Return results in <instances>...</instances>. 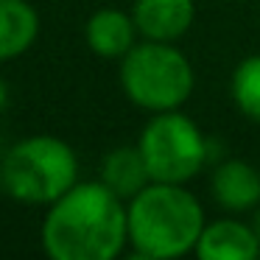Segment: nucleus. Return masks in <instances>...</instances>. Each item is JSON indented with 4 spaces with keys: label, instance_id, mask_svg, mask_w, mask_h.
Masks as SVG:
<instances>
[{
    "label": "nucleus",
    "instance_id": "nucleus-1",
    "mask_svg": "<svg viewBox=\"0 0 260 260\" xmlns=\"http://www.w3.org/2000/svg\"><path fill=\"white\" fill-rule=\"evenodd\" d=\"M126 241L129 213L104 182L73 185L42 221V243L53 260H112Z\"/></svg>",
    "mask_w": 260,
    "mask_h": 260
},
{
    "label": "nucleus",
    "instance_id": "nucleus-2",
    "mask_svg": "<svg viewBox=\"0 0 260 260\" xmlns=\"http://www.w3.org/2000/svg\"><path fill=\"white\" fill-rule=\"evenodd\" d=\"M129 241L140 257L165 260L196 249L204 230L202 204L174 182H148L129 199Z\"/></svg>",
    "mask_w": 260,
    "mask_h": 260
},
{
    "label": "nucleus",
    "instance_id": "nucleus-3",
    "mask_svg": "<svg viewBox=\"0 0 260 260\" xmlns=\"http://www.w3.org/2000/svg\"><path fill=\"white\" fill-rule=\"evenodd\" d=\"M73 148L51 135L20 140L3 159L0 179L12 199L25 204H53L76 185Z\"/></svg>",
    "mask_w": 260,
    "mask_h": 260
},
{
    "label": "nucleus",
    "instance_id": "nucleus-4",
    "mask_svg": "<svg viewBox=\"0 0 260 260\" xmlns=\"http://www.w3.org/2000/svg\"><path fill=\"white\" fill-rule=\"evenodd\" d=\"M120 84L129 101L151 112L179 109L193 92V68L171 42L146 40L120 59Z\"/></svg>",
    "mask_w": 260,
    "mask_h": 260
},
{
    "label": "nucleus",
    "instance_id": "nucleus-5",
    "mask_svg": "<svg viewBox=\"0 0 260 260\" xmlns=\"http://www.w3.org/2000/svg\"><path fill=\"white\" fill-rule=\"evenodd\" d=\"M140 154L151 182H182L193 179L207 162V140L202 129L179 109L157 112L140 135Z\"/></svg>",
    "mask_w": 260,
    "mask_h": 260
},
{
    "label": "nucleus",
    "instance_id": "nucleus-6",
    "mask_svg": "<svg viewBox=\"0 0 260 260\" xmlns=\"http://www.w3.org/2000/svg\"><path fill=\"white\" fill-rule=\"evenodd\" d=\"M193 0H135L132 17L146 40L176 42L193 23Z\"/></svg>",
    "mask_w": 260,
    "mask_h": 260
},
{
    "label": "nucleus",
    "instance_id": "nucleus-7",
    "mask_svg": "<svg viewBox=\"0 0 260 260\" xmlns=\"http://www.w3.org/2000/svg\"><path fill=\"white\" fill-rule=\"evenodd\" d=\"M193 252L202 260H252L260 254V241L252 224L221 218L213 224H204Z\"/></svg>",
    "mask_w": 260,
    "mask_h": 260
},
{
    "label": "nucleus",
    "instance_id": "nucleus-8",
    "mask_svg": "<svg viewBox=\"0 0 260 260\" xmlns=\"http://www.w3.org/2000/svg\"><path fill=\"white\" fill-rule=\"evenodd\" d=\"M135 34H137L135 17H129L120 9H98L87 20L84 28L90 51L104 59H123L135 48Z\"/></svg>",
    "mask_w": 260,
    "mask_h": 260
},
{
    "label": "nucleus",
    "instance_id": "nucleus-9",
    "mask_svg": "<svg viewBox=\"0 0 260 260\" xmlns=\"http://www.w3.org/2000/svg\"><path fill=\"white\" fill-rule=\"evenodd\" d=\"M213 199L224 210L243 213L260 202V174L243 159H226L213 171Z\"/></svg>",
    "mask_w": 260,
    "mask_h": 260
},
{
    "label": "nucleus",
    "instance_id": "nucleus-10",
    "mask_svg": "<svg viewBox=\"0 0 260 260\" xmlns=\"http://www.w3.org/2000/svg\"><path fill=\"white\" fill-rule=\"evenodd\" d=\"M101 182L120 199H135L143 187L151 182V174L146 168V159L140 154V146H120L104 157Z\"/></svg>",
    "mask_w": 260,
    "mask_h": 260
},
{
    "label": "nucleus",
    "instance_id": "nucleus-11",
    "mask_svg": "<svg viewBox=\"0 0 260 260\" xmlns=\"http://www.w3.org/2000/svg\"><path fill=\"white\" fill-rule=\"evenodd\" d=\"M40 17L25 0H0V62L25 53L37 40Z\"/></svg>",
    "mask_w": 260,
    "mask_h": 260
},
{
    "label": "nucleus",
    "instance_id": "nucleus-12",
    "mask_svg": "<svg viewBox=\"0 0 260 260\" xmlns=\"http://www.w3.org/2000/svg\"><path fill=\"white\" fill-rule=\"evenodd\" d=\"M232 98L246 118L260 123V56H246L232 73Z\"/></svg>",
    "mask_w": 260,
    "mask_h": 260
},
{
    "label": "nucleus",
    "instance_id": "nucleus-13",
    "mask_svg": "<svg viewBox=\"0 0 260 260\" xmlns=\"http://www.w3.org/2000/svg\"><path fill=\"white\" fill-rule=\"evenodd\" d=\"M6 104H9V90H6V84L0 81V112L6 109Z\"/></svg>",
    "mask_w": 260,
    "mask_h": 260
},
{
    "label": "nucleus",
    "instance_id": "nucleus-14",
    "mask_svg": "<svg viewBox=\"0 0 260 260\" xmlns=\"http://www.w3.org/2000/svg\"><path fill=\"white\" fill-rule=\"evenodd\" d=\"M252 230H254V235H257V241H260V210L252 215Z\"/></svg>",
    "mask_w": 260,
    "mask_h": 260
},
{
    "label": "nucleus",
    "instance_id": "nucleus-15",
    "mask_svg": "<svg viewBox=\"0 0 260 260\" xmlns=\"http://www.w3.org/2000/svg\"><path fill=\"white\" fill-rule=\"evenodd\" d=\"M0 185H3V179H0Z\"/></svg>",
    "mask_w": 260,
    "mask_h": 260
}]
</instances>
